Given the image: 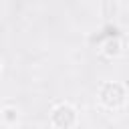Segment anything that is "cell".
<instances>
[{"instance_id":"3","label":"cell","mask_w":129,"mask_h":129,"mask_svg":"<svg viewBox=\"0 0 129 129\" xmlns=\"http://www.w3.org/2000/svg\"><path fill=\"white\" fill-rule=\"evenodd\" d=\"M119 48H121L119 40H109V42H107V50H105V52H107L109 56H113V54H117V52H119Z\"/></svg>"},{"instance_id":"1","label":"cell","mask_w":129,"mask_h":129,"mask_svg":"<svg viewBox=\"0 0 129 129\" xmlns=\"http://www.w3.org/2000/svg\"><path fill=\"white\" fill-rule=\"evenodd\" d=\"M101 101L103 105L107 107H119L123 101H125V91L119 83H105L103 89H101Z\"/></svg>"},{"instance_id":"4","label":"cell","mask_w":129,"mask_h":129,"mask_svg":"<svg viewBox=\"0 0 129 129\" xmlns=\"http://www.w3.org/2000/svg\"><path fill=\"white\" fill-rule=\"evenodd\" d=\"M4 117H6L8 121H14V119H16V111H14V109H10V107H8V109H4Z\"/></svg>"},{"instance_id":"2","label":"cell","mask_w":129,"mask_h":129,"mask_svg":"<svg viewBox=\"0 0 129 129\" xmlns=\"http://www.w3.org/2000/svg\"><path fill=\"white\" fill-rule=\"evenodd\" d=\"M52 123L56 125V127H60V129H69L73 123H75V119H77V113H75V109L71 107V105H58L54 111H52Z\"/></svg>"}]
</instances>
